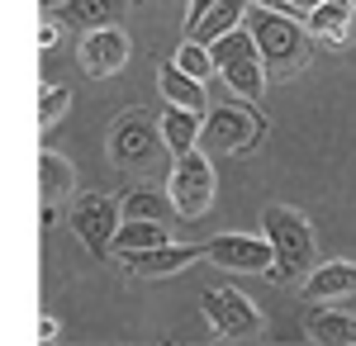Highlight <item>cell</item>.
<instances>
[{
	"label": "cell",
	"instance_id": "7c38bea8",
	"mask_svg": "<svg viewBox=\"0 0 356 346\" xmlns=\"http://www.w3.org/2000/svg\"><path fill=\"white\" fill-rule=\"evenodd\" d=\"M356 294V261H323L304 275V299L309 304H332Z\"/></svg>",
	"mask_w": 356,
	"mask_h": 346
},
{
	"label": "cell",
	"instance_id": "cb8c5ba5",
	"mask_svg": "<svg viewBox=\"0 0 356 346\" xmlns=\"http://www.w3.org/2000/svg\"><path fill=\"white\" fill-rule=\"evenodd\" d=\"M209 10H214V0H191V10H186V38L204 24V15H209Z\"/></svg>",
	"mask_w": 356,
	"mask_h": 346
},
{
	"label": "cell",
	"instance_id": "83f0119b",
	"mask_svg": "<svg viewBox=\"0 0 356 346\" xmlns=\"http://www.w3.org/2000/svg\"><path fill=\"white\" fill-rule=\"evenodd\" d=\"M62 5H67V0H38V10H43V15H57Z\"/></svg>",
	"mask_w": 356,
	"mask_h": 346
},
{
	"label": "cell",
	"instance_id": "8992f818",
	"mask_svg": "<svg viewBox=\"0 0 356 346\" xmlns=\"http://www.w3.org/2000/svg\"><path fill=\"white\" fill-rule=\"evenodd\" d=\"M162 142H166L162 129H152L143 119V109H129L110 133V161L119 171H147L157 161V152H162Z\"/></svg>",
	"mask_w": 356,
	"mask_h": 346
},
{
	"label": "cell",
	"instance_id": "d6986e66",
	"mask_svg": "<svg viewBox=\"0 0 356 346\" xmlns=\"http://www.w3.org/2000/svg\"><path fill=\"white\" fill-rule=\"evenodd\" d=\"M247 5H252V0H214V10L204 15V24L195 28L191 38H200V43H219L223 33H233V28L243 24Z\"/></svg>",
	"mask_w": 356,
	"mask_h": 346
},
{
	"label": "cell",
	"instance_id": "f1b7e54d",
	"mask_svg": "<svg viewBox=\"0 0 356 346\" xmlns=\"http://www.w3.org/2000/svg\"><path fill=\"white\" fill-rule=\"evenodd\" d=\"M352 10H356V0H352Z\"/></svg>",
	"mask_w": 356,
	"mask_h": 346
},
{
	"label": "cell",
	"instance_id": "44dd1931",
	"mask_svg": "<svg viewBox=\"0 0 356 346\" xmlns=\"http://www.w3.org/2000/svg\"><path fill=\"white\" fill-rule=\"evenodd\" d=\"M119 204H124V218H157V223H166V213L176 209L171 195L162 199V195H152V190H129Z\"/></svg>",
	"mask_w": 356,
	"mask_h": 346
},
{
	"label": "cell",
	"instance_id": "ffe728a7",
	"mask_svg": "<svg viewBox=\"0 0 356 346\" xmlns=\"http://www.w3.org/2000/svg\"><path fill=\"white\" fill-rule=\"evenodd\" d=\"M38 186L48 199H62V195H72V166L57 157V152H38Z\"/></svg>",
	"mask_w": 356,
	"mask_h": 346
},
{
	"label": "cell",
	"instance_id": "5b68a950",
	"mask_svg": "<svg viewBox=\"0 0 356 346\" xmlns=\"http://www.w3.org/2000/svg\"><path fill=\"white\" fill-rule=\"evenodd\" d=\"M171 204H176V213L181 218H200V213H209V204H214V166H209V157L204 152H181L176 157V166H171Z\"/></svg>",
	"mask_w": 356,
	"mask_h": 346
},
{
	"label": "cell",
	"instance_id": "4fadbf2b",
	"mask_svg": "<svg viewBox=\"0 0 356 346\" xmlns=\"http://www.w3.org/2000/svg\"><path fill=\"white\" fill-rule=\"evenodd\" d=\"M124 5H129V0H67V5L57 10V24L76 28V33H90V28H110V24H119Z\"/></svg>",
	"mask_w": 356,
	"mask_h": 346
},
{
	"label": "cell",
	"instance_id": "2e32d148",
	"mask_svg": "<svg viewBox=\"0 0 356 346\" xmlns=\"http://www.w3.org/2000/svg\"><path fill=\"white\" fill-rule=\"evenodd\" d=\"M157 85H162L166 105H181V109H195V114H204V85H200V76L181 72L176 62H166V67H162Z\"/></svg>",
	"mask_w": 356,
	"mask_h": 346
},
{
	"label": "cell",
	"instance_id": "4316f807",
	"mask_svg": "<svg viewBox=\"0 0 356 346\" xmlns=\"http://www.w3.org/2000/svg\"><path fill=\"white\" fill-rule=\"evenodd\" d=\"M53 332H57V322H53V318H38V342H48Z\"/></svg>",
	"mask_w": 356,
	"mask_h": 346
},
{
	"label": "cell",
	"instance_id": "9c48e42d",
	"mask_svg": "<svg viewBox=\"0 0 356 346\" xmlns=\"http://www.w3.org/2000/svg\"><path fill=\"white\" fill-rule=\"evenodd\" d=\"M204 256L223 270H247V275H271L275 270V247L271 238H247V233H223V238L204 242Z\"/></svg>",
	"mask_w": 356,
	"mask_h": 346
},
{
	"label": "cell",
	"instance_id": "7402d4cb",
	"mask_svg": "<svg viewBox=\"0 0 356 346\" xmlns=\"http://www.w3.org/2000/svg\"><path fill=\"white\" fill-rule=\"evenodd\" d=\"M176 67L204 81L209 72H214V53H209V43H200V38H186V43H181V53H176Z\"/></svg>",
	"mask_w": 356,
	"mask_h": 346
},
{
	"label": "cell",
	"instance_id": "e0dca14e",
	"mask_svg": "<svg viewBox=\"0 0 356 346\" xmlns=\"http://www.w3.org/2000/svg\"><path fill=\"white\" fill-rule=\"evenodd\" d=\"M200 133H204V114H195V109H181V105H171L162 114V138H166V147L181 157V152H191L195 142H200Z\"/></svg>",
	"mask_w": 356,
	"mask_h": 346
},
{
	"label": "cell",
	"instance_id": "9a60e30c",
	"mask_svg": "<svg viewBox=\"0 0 356 346\" xmlns=\"http://www.w3.org/2000/svg\"><path fill=\"white\" fill-rule=\"evenodd\" d=\"M352 0H323V5H314L304 19H309V33L314 38H323L332 48H342L347 43V24H352Z\"/></svg>",
	"mask_w": 356,
	"mask_h": 346
},
{
	"label": "cell",
	"instance_id": "ac0fdd59",
	"mask_svg": "<svg viewBox=\"0 0 356 346\" xmlns=\"http://www.w3.org/2000/svg\"><path fill=\"white\" fill-rule=\"evenodd\" d=\"M166 228L157 218H124L119 223V233H114V256H124V252H147V247H162Z\"/></svg>",
	"mask_w": 356,
	"mask_h": 346
},
{
	"label": "cell",
	"instance_id": "d4e9b609",
	"mask_svg": "<svg viewBox=\"0 0 356 346\" xmlns=\"http://www.w3.org/2000/svg\"><path fill=\"white\" fill-rule=\"evenodd\" d=\"M257 5H271V10H290V15H309L314 5H323V0H257Z\"/></svg>",
	"mask_w": 356,
	"mask_h": 346
},
{
	"label": "cell",
	"instance_id": "603a6c76",
	"mask_svg": "<svg viewBox=\"0 0 356 346\" xmlns=\"http://www.w3.org/2000/svg\"><path fill=\"white\" fill-rule=\"evenodd\" d=\"M67 105H72V90L67 85H43L38 90V129H53L57 119L67 114Z\"/></svg>",
	"mask_w": 356,
	"mask_h": 346
},
{
	"label": "cell",
	"instance_id": "30bf717a",
	"mask_svg": "<svg viewBox=\"0 0 356 346\" xmlns=\"http://www.w3.org/2000/svg\"><path fill=\"white\" fill-rule=\"evenodd\" d=\"M204 256V247H191V242H162V247H147V252H124L119 266L143 275V280H157V275H176L191 261Z\"/></svg>",
	"mask_w": 356,
	"mask_h": 346
},
{
	"label": "cell",
	"instance_id": "6da1fadb",
	"mask_svg": "<svg viewBox=\"0 0 356 346\" xmlns=\"http://www.w3.org/2000/svg\"><path fill=\"white\" fill-rule=\"evenodd\" d=\"M209 53H214V72L223 76V85L233 90V95H243L247 105L266 90V57L257 48V33H243V28H233V33H223L219 43H209Z\"/></svg>",
	"mask_w": 356,
	"mask_h": 346
},
{
	"label": "cell",
	"instance_id": "484cf974",
	"mask_svg": "<svg viewBox=\"0 0 356 346\" xmlns=\"http://www.w3.org/2000/svg\"><path fill=\"white\" fill-rule=\"evenodd\" d=\"M53 43H57V33H53V15H43V28H38V48L48 53Z\"/></svg>",
	"mask_w": 356,
	"mask_h": 346
},
{
	"label": "cell",
	"instance_id": "7a4b0ae2",
	"mask_svg": "<svg viewBox=\"0 0 356 346\" xmlns=\"http://www.w3.org/2000/svg\"><path fill=\"white\" fill-rule=\"evenodd\" d=\"M261 228H266V238L275 247L271 280H295V275H309L314 270V233H309L300 209L271 204V209L261 213Z\"/></svg>",
	"mask_w": 356,
	"mask_h": 346
},
{
	"label": "cell",
	"instance_id": "5bb4252c",
	"mask_svg": "<svg viewBox=\"0 0 356 346\" xmlns=\"http://www.w3.org/2000/svg\"><path fill=\"white\" fill-rule=\"evenodd\" d=\"M304 337L328 346H356V318L337 313V308H309L304 313Z\"/></svg>",
	"mask_w": 356,
	"mask_h": 346
},
{
	"label": "cell",
	"instance_id": "ba28073f",
	"mask_svg": "<svg viewBox=\"0 0 356 346\" xmlns=\"http://www.w3.org/2000/svg\"><path fill=\"white\" fill-rule=\"evenodd\" d=\"M119 223H124V204L110 199V195H81V199L72 204V233H76L81 247H86V252H95V256L114 252V233H119Z\"/></svg>",
	"mask_w": 356,
	"mask_h": 346
},
{
	"label": "cell",
	"instance_id": "8fae6325",
	"mask_svg": "<svg viewBox=\"0 0 356 346\" xmlns=\"http://www.w3.org/2000/svg\"><path fill=\"white\" fill-rule=\"evenodd\" d=\"M76 57H81V67L95 81H105V76H114V72L129 62V38H124L114 24L110 28H90V33L81 38V53Z\"/></svg>",
	"mask_w": 356,
	"mask_h": 346
},
{
	"label": "cell",
	"instance_id": "52a82bcc",
	"mask_svg": "<svg viewBox=\"0 0 356 346\" xmlns=\"http://www.w3.org/2000/svg\"><path fill=\"white\" fill-rule=\"evenodd\" d=\"M266 133V124H261V114H252V109H238V105H223L214 109L209 119H204V133H200V147L204 152H252L257 142Z\"/></svg>",
	"mask_w": 356,
	"mask_h": 346
},
{
	"label": "cell",
	"instance_id": "277c9868",
	"mask_svg": "<svg viewBox=\"0 0 356 346\" xmlns=\"http://www.w3.org/2000/svg\"><path fill=\"white\" fill-rule=\"evenodd\" d=\"M204 318H209V327L219 332L223 342H257L261 337V308L247 299V294L238 290H204Z\"/></svg>",
	"mask_w": 356,
	"mask_h": 346
},
{
	"label": "cell",
	"instance_id": "3957f363",
	"mask_svg": "<svg viewBox=\"0 0 356 346\" xmlns=\"http://www.w3.org/2000/svg\"><path fill=\"white\" fill-rule=\"evenodd\" d=\"M252 33H257V48L266 57V72L271 76H290L304 67V28L271 5H257L252 10Z\"/></svg>",
	"mask_w": 356,
	"mask_h": 346
}]
</instances>
